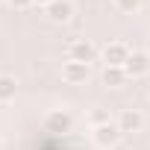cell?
<instances>
[{
  "label": "cell",
  "mask_w": 150,
  "mask_h": 150,
  "mask_svg": "<svg viewBox=\"0 0 150 150\" xmlns=\"http://www.w3.org/2000/svg\"><path fill=\"white\" fill-rule=\"evenodd\" d=\"M124 138V132L118 129V124H100V127H91V141L100 147V150H112L118 147V141Z\"/></svg>",
  "instance_id": "cell-1"
},
{
  "label": "cell",
  "mask_w": 150,
  "mask_h": 150,
  "mask_svg": "<svg viewBox=\"0 0 150 150\" xmlns=\"http://www.w3.org/2000/svg\"><path fill=\"white\" fill-rule=\"evenodd\" d=\"M97 56H100V50H97V44L88 41V38H74V41L68 44V59H74V62H86V65H91Z\"/></svg>",
  "instance_id": "cell-2"
},
{
  "label": "cell",
  "mask_w": 150,
  "mask_h": 150,
  "mask_svg": "<svg viewBox=\"0 0 150 150\" xmlns=\"http://www.w3.org/2000/svg\"><path fill=\"white\" fill-rule=\"evenodd\" d=\"M88 77H91V65H86V62H74V59L62 62V80H65L68 86H83Z\"/></svg>",
  "instance_id": "cell-3"
},
{
  "label": "cell",
  "mask_w": 150,
  "mask_h": 150,
  "mask_svg": "<svg viewBox=\"0 0 150 150\" xmlns=\"http://www.w3.org/2000/svg\"><path fill=\"white\" fill-rule=\"evenodd\" d=\"M129 44L127 41H109L103 50H100V56H103V62L106 65H112V68H124L127 65V59H129Z\"/></svg>",
  "instance_id": "cell-4"
},
{
  "label": "cell",
  "mask_w": 150,
  "mask_h": 150,
  "mask_svg": "<svg viewBox=\"0 0 150 150\" xmlns=\"http://www.w3.org/2000/svg\"><path fill=\"white\" fill-rule=\"evenodd\" d=\"M124 71H127L129 80L147 77V74H150V53L147 50H132L129 59H127V65H124Z\"/></svg>",
  "instance_id": "cell-5"
},
{
  "label": "cell",
  "mask_w": 150,
  "mask_h": 150,
  "mask_svg": "<svg viewBox=\"0 0 150 150\" xmlns=\"http://www.w3.org/2000/svg\"><path fill=\"white\" fill-rule=\"evenodd\" d=\"M71 127H74V118H71L68 109H50L44 115V129L47 132H71Z\"/></svg>",
  "instance_id": "cell-6"
},
{
  "label": "cell",
  "mask_w": 150,
  "mask_h": 150,
  "mask_svg": "<svg viewBox=\"0 0 150 150\" xmlns=\"http://www.w3.org/2000/svg\"><path fill=\"white\" fill-rule=\"evenodd\" d=\"M118 129L127 135V132H141V127H144V115H141V109H121L118 112Z\"/></svg>",
  "instance_id": "cell-7"
},
{
  "label": "cell",
  "mask_w": 150,
  "mask_h": 150,
  "mask_svg": "<svg viewBox=\"0 0 150 150\" xmlns=\"http://www.w3.org/2000/svg\"><path fill=\"white\" fill-rule=\"evenodd\" d=\"M74 12H77L74 0H53V3L44 9V15H47L53 24H68V21L74 18Z\"/></svg>",
  "instance_id": "cell-8"
},
{
  "label": "cell",
  "mask_w": 150,
  "mask_h": 150,
  "mask_svg": "<svg viewBox=\"0 0 150 150\" xmlns=\"http://www.w3.org/2000/svg\"><path fill=\"white\" fill-rule=\"evenodd\" d=\"M100 80H103V86H109V88H121V86H127V71L124 68H112V65H106L103 68V74H100Z\"/></svg>",
  "instance_id": "cell-9"
},
{
  "label": "cell",
  "mask_w": 150,
  "mask_h": 150,
  "mask_svg": "<svg viewBox=\"0 0 150 150\" xmlns=\"http://www.w3.org/2000/svg\"><path fill=\"white\" fill-rule=\"evenodd\" d=\"M18 94V80L12 74H0V103H9Z\"/></svg>",
  "instance_id": "cell-10"
},
{
  "label": "cell",
  "mask_w": 150,
  "mask_h": 150,
  "mask_svg": "<svg viewBox=\"0 0 150 150\" xmlns=\"http://www.w3.org/2000/svg\"><path fill=\"white\" fill-rule=\"evenodd\" d=\"M112 3H115V9L121 15H135V12H141L144 0H112Z\"/></svg>",
  "instance_id": "cell-11"
},
{
  "label": "cell",
  "mask_w": 150,
  "mask_h": 150,
  "mask_svg": "<svg viewBox=\"0 0 150 150\" xmlns=\"http://www.w3.org/2000/svg\"><path fill=\"white\" fill-rule=\"evenodd\" d=\"M88 121H91V127H100V124H109L112 118H109V112H106V109H100V106H97V109L91 112V118H88Z\"/></svg>",
  "instance_id": "cell-12"
},
{
  "label": "cell",
  "mask_w": 150,
  "mask_h": 150,
  "mask_svg": "<svg viewBox=\"0 0 150 150\" xmlns=\"http://www.w3.org/2000/svg\"><path fill=\"white\" fill-rule=\"evenodd\" d=\"M6 3H9L12 9H18V12H24V9H30V6H35V0H6Z\"/></svg>",
  "instance_id": "cell-13"
},
{
  "label": "cell",
  "mask_w": 150,
  "mask_h": 150,
  "mask_svg": "<svg viewBox=\"0 0 150 150\" xmlns=\"http://www.w3.org/2000/svg\"><path fill=\"white\" fill-rule=\"evenodd\" d=\"M50 3H53V0H35V6H44V9H47Z\"/></svg>",
  "instance_id": "cell-14"
},
{
  "label": "cell",
  "mask_w": 150,
  "mask_h": 150,
  "mask_svg": "<svg viewBox=\"0 0 150 150\" xmlns=\"http://www.w3.org/2000/svg\"><path fill=\"white\" fill-rule=\"evenodd\" d=\"M147 53H150V38H147Z\"/></svg>",
  "instance_id": "cell-15"
},
{
  "label": "cell",
  "mask_w": 150,
  "mask_h": 150,
  "mask_svg": "<svg viewBox=\"0 0 150 150\" xmlns=\"http://www.w3.org/2000/svg\"><path fill=\"white\" fill-rule=\"evenodd\" d=\"M0 3H3V0H0Z\"/></svg>",
  "instance_id": "cell-16"
}]
</instances>
